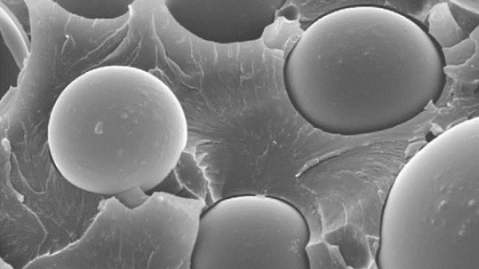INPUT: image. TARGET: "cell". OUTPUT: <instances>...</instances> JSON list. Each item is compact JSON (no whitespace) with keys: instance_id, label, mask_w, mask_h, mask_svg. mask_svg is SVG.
Listing matches in <instances>:
<instances>
[{"instance_id":"6da1fadb","label":"cell","mask_w":479,"mask_h":269,"mask_svg":"<svg viewBox=\"0 0 479 269\" xmlns=\"http://www.w3.org/2000/svg\"><path fill=\"white\" fill-rule=\"evenodd\" d=\"M185 111L171 88L138 67L90 69L68 83L50 114L52 159L73 186L106 195L160 185L188 143Z\"/></svg>"},{"instance_id":"7a4b0ae2","label":"cell","mask_w":479,"mask_h":269,"mask_svg":"<svg viewBox=\"0 0 479 269\" xmlns=\"http://www.w3.org/2000/svg\"><path fill=\"white\" fill-rule=\"evenodd\" d=\"M204 208L201 199L168 192L134 207L111 195L82 237L24 268L190 269Z\"/></svg>"},{"instance_id":"3957f363","label":"cell","mask_w":479,"mask_h":269,"mask_svg":"<svg viewBox=\"0 0 479 269\" xmlns=\"http://www.w3.org/2000/svg\"><path fill=\"white\" fill-rule=\"evenodd\" d=\"M305 218L278 198L222 199L200 218L192 269H309Z\"/></svg>"},{"instance_id":"277c9868","label":"cell","mask_w":479,"mask_h":269,"mask_svg":"<svg viewBox=\"0 0 479 269\" xmlns=\"http://www.w3.org/2000/svg\"><path fill=\"white\" fill-rule=\"evenodd\" d=\"M282 0L179 1L166 0V9L189 33L220 44L259 39L284 4Z\"/></svg>"},{"instance_id":"5b68a950","label":"cell","mask_w":479,"mask_h":269,"mask_svg":"<svg viewBox=\"0 0 479 269\" xmlns=\"http://www.w3.org/2000/svg\"><path fill=\"white\" fill-rule=\"evenodd\" d=\"M0 24L4 42L18 67L22 69L29 58V39L21 25L2 2H0Z\"/></svg>"},{"instance_id":"8992f818","label":"cell","mask_w":479,"mask_h":269,"mask_svg":"<svg viewBox=\"0 0 479 269\" xmlns=\"http://www.w3.org/2000/svg\"><path fill=\"white\" fill-rule=\"evenodd\" d=\"M132 1H72L60 0L55 4L65 11L86 19H116L125 15Z\"/></svg>"},{"instance_id":"52a82bcc","label":"cell","mask_w":479,"mask_h":269,"mask_svg":"<svg viewBox=\"0 0 479 269\" xmlns=\"http://www.w3.org/2000/svg\"><path fill=\"white\" fill-rule=\"evenodd\" d=\"M306 254L309 268L345 267L338 248L324 242L306 246Z\"/></svg>"},{"instance_id":"ba28073f","label":"cell","mask_w":479,"mask_h":269,"mask_svg":"<svg viewBox=\"0 0 479 269\" xmlns=\"http://www.w3.org/2000/svg\"><path fill=\"white\" fill-rule=\"evenodd\" d=\"M455 4H458L461 6L462 8H465L468 11H473L477 12L478 11V1H453L452 2Z\"/></svg>"},{"instance_id":"9c48e42d","label":"cell","mask_w":479,"mask_h":269,"mask_svg":"<svg viewBox=\"0 0 479 269\" xmlns=\"http://www.w3.org/2000/svg\"><path fill=\"white\" fill-rule=\"evenodd\" d=\"M12 269V265H10L7 262H4L3 258H1L0 263V269Z\"/></svg>"}]
</instances>
